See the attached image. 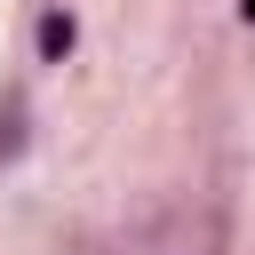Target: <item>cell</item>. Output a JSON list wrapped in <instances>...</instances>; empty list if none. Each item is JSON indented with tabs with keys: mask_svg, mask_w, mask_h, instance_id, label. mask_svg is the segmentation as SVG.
Here are the masks:
<instances>
[{
	"mask_svg": "<svg viewBox=\"0 0 255 255\" xmlns=\"http://www.w3.org/2000/svg\"><path fill=\"white\" fill-rule=\"evenodd\" d=\"M231 8H239V24H255V0H231Z\"/></svg>",
	"mask_w": 255,
	"mask_h": 255,
	"instance_id": "cell-2",
	"label": "cell"
},
{
	"mask_svg": "<svg viewBox=\"0 0 255 255\" xmlns=\"http://www.w3.org/2000/svg\"><path fill=\"white\" fill-rule=\"evenodd\" d=\"M72 48H80V16H72V8H40V24H32V64H72Z\"/></svg>",
	"mask_w": 255,
	"mask_h": 255,
	"instance_id": "cell-1",
	"label": "cell"
}]
</instances>
